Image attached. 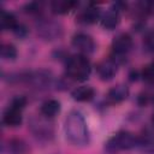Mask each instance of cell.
Listing matches in <instances>:
<instances>
[{
    "label": "cell",
    "mask_w": 154,
    "mask_h": 154,
    "mask_svg": "<svg viewBox=\"0 0 154 154\" xmlns=\"http://www.w3.org/2000/svg\"><path fill=\"white\" fill-rule=\"evenodd\" d=\"M97 75L102 81H109L112 79L117 71H118V63L114 61L113 59H107V60H102L97 67Z\"/></svg>",
    "instance_id": "7"
},
{
    "label": "cell",
    "mask_w": 154,
    "mask_h": 154,
    "mask_svg": "<svg viewBox=\"0 0 154 154\" xmlns=\"http://www.w3.org/2000/svg\"><path fill=\"white\" fill-rule=\"evenodd\" d=\"M60 112V103L57 100H47L41 105V113L47 118H52Z\"/></svg>",
    "instance_id": "14"
},
{
    "label": "cell",
    "mask_w": 154,
    "mask_h": 154,
    "mask_svg": "<svg viewBox=\"0 0 154 154\" xmlns=\"http://www.w3.org/2000/svg\"><path fill=\"white\" fill-rule=\"evenodd\" d=\"M37 34L45 40H55L61 36L63 28L54 20L42 19L37 23Z\"/></svg>",
    "instance_id": "4"
},
{
    "label": "cell",
    "mask_w": 154,
    "mask_h": 154,
    "mask_svg": "<svg viewBox=\"0 0 154 154\" xmlns=\"http://www.w3.org/2000/svg\"><path fill=\"white\" fill-rule=\"evenodd\" d=\"M71 95H72L73 100H76V101H79V102L89 101L94 96V89L91 87H88V85L78 87L71 93Z\"/></svg>",
    "instance_id": "15"
},
{
    "label": "cell",
    "mask_w": 154,
    "mask_h": 154,
    "mask_svg": "<svg viewBox=\"0 0 154 154\" xmlns=\"http://www.w3.org/2000/svg\"><path fill=\"white\" fill-rule=\"evenodd\" d=\"M137 144H138V138L134 134H131L129 131H120V132L114 134L106 142L105 148L108 152L114 153V152H118V150L134 148Z\"/></svg>",
    "instance_id": "3"
},
{
    "label": "cell",
    "mask_w": 154,
    "mask_h": 154,
    "mask_svg": "<svg viewBox=\"0 0 154 154\" xmlns=\"http://www.w3.org/2000/svg\"><path fill=\"white\" fill-rule=\"evenodd\" d=\"M146 45H147V47H148L149 49L154 51V34H150V35L147 36V38H146Z\"/></svg>",
    "instance_id": "23"
},
{
    "label": "cell",
    "mask_w": 154,
    "mask_h": 154,
    "mask_svg": "<svg viewBox=\"0 0 154 154\" xmlns=\"http://www.w3.org/2000/svg\"><path fill=\"white\" fill-rule=\"evenodd\" d=\"M132 47V38L129 34H119L112 41V51L113 54L117 57L125 55Z\"/></svg>",
    "instance_id": "5"
},
{
    "label": "cell",
    "mask_w": 154,
    "mask_h": 154,
    "mask_svg": "<svg viewBox=\"0 0 154 154\" xmlns=\"http://www.w3.org/2000/svg\"><path fill=\"white\" fill-rule=\"evenodd\" d=\"M129 95V88L124 84H118L108 90L107 94V100L111 103H119L124 101Z\"/></svg>",
    "instance_id": "10"
},
{
    "label": "cell",
    "mask_w": 154,
    "mask_h": 154,
    "mask_svg": "<svg viewBox=\"0 0 154 154\" xmlns=\"http://www.w3.org/2000/svg\"><path fill=\"white\" fill-rule=\"evenodd\" d=\"M2 122H4L5 125L11 126V128L20 125V123H22V109H18V108H14L12 106H8L7 109L4 113Z\"/></svg>",
    "instance_id": "9"
},
{
    "label": "cell",
    "mask_w": 154,
    "mask_h": 154,
    "mask_svg": "<svg viewBox=\"0 0 154 154\" xmlns=\"http://www.w3.org/2000/svg\"><path fill=\"white\" fill-rule=\"evenodd\" d=\"M24 10L28 13H37L40 11V4L38 2H29L25 5Z\"/></svg>",
    "instance_id": "21"
},
{
    "label": "cell",
    "mask_w": 154,
    "mask_h": 154,
    "mask_svg": "<svg viewBox=\"0 0 154 154\" xmlns=\"http://www.w3.org/2000/svg\"><path fill=\"white\" fill-rule=\"evenodd\" d=\"M75 5L76 4L72 2V1H61V0H58V1H53L52 2V10H53L54 13L64 14V13H67L70 10H72V7Z\"/></svg>",
    "instance_id": "17"
},
{
    "label": "cell",
    "mask_w": 154,
    "mask_h": 154,
    "mask_svg": "<svg viewBox=\"0 0 154 154\" xmlns=\"http://www.w3.org/2000/svg\"><path fill=\"white\" fill-rule=\"evenodd\" d=\"M0 25L4 30H14V28L18 25L17 20H16V17L10 13V12H6V11H1V14H0Z\"/></svg>",
    "instance_id": "16"
},
{
    "label": "cell",
    "mask_w": 154,
    "mask_h": 154,
    "mask_svg": "<svg viewBox=\"0 0 154 154\" xmlns=\"http://www.w3.org/2000/svg\"><path fill=\"white\" fill-rule=\"evenodd\" d=\"M143 78L148 83H154V65L150 64L143 70Z\"/></svg>",
    "instance_id": "19"
},
{
    "label": "cell",
    "mask_w": 154,
    "mask_h": 154,
    "mask_svg": "<svg viewBox=\"0 0 154 154\" xmlns=\"http://www.w3.org/2000/svg\"><path fill=\"white\" fill-rule=\"evenodd\" d=\"M1 57L6 60H13L17 57V49L11 43H4L1 46Z\"/></svg>",
    "instance_id": "18"
},
{
    "label": "cell",
    "mask_w": 154,
    "mask_h": 154,
    "mask_svg": "<svg viewBox=\"0 0 154 154\" xmlns=\"http://www.w3.org/2000/svg\"><path fill=\"white\" fill-rule=\"evenodd\" d=\"M65 70H66V75L69 78L78 81V82H83L88 79L91 67H90L89 60L84 55L79 54V55H72L67 58Z\"/></svg>",
    "instance_id": "2"
},
{
    "label": "cell",
    "mask_w": 154,
    "mask_h": 154,
    "mask_svg": "<svg viewBox=\"0 0 154 154\" xmlns=\"http://www.w3.org/2000/svg\"><path fill=\"white\" fill-rule=\"evenodd\" d=\"M120 20V16H119V11H117L116 8H109L102 17H101V25L105 29L112 30L114 29Z\"/></svg>",
    "instance_id": "11"
},
{
    "label": "cell",
    "mask_w": 154,
    "mask_h": 154,
    "mask_svg": "<svg viewBox=\"0 0 154 154\" xmlns=\"http://www.w3.org/2000/svg\"><path fill=\"white\" fill-rule=\"evenodd\" d=\"M13 32H14L17 36H23V35L26 32V29H25V26H24V25H22V24H18V25L14 28Z\"/></svg>",
    "instance_id": "22"
},
{
    "label": "cell",
    "mask_w": 154,
    "mask_h": 154,
    "mask_svg": "<svg viewBox=\"0 0 154 154\" xmlns=\"http://www.w3.org/2000/svg\"><path fill=\"white\" fill-rule=\"evenodd\" d=\"M72 46L84 54H90L95 49V42H94L93 37L84 32H78V34L73 35Z\"/></svg>",
    "instance_id": "6"
},
{
    "label": "cell",
    "mask_w": 154,
    "mask_h": 154,
    "mask_svg": "<svg viewBox=\"0 0 154 154\" xmlns=\"http://www.w3.org/2000/svg\"><path fill=\"white\" fill-rule=\"evenodd\" d=\"M152 122H153V124H154V114H153V117H152Z\"/></svg>",
    "instance_id": "24"
},
{
    "label": "cell",
    "mask_w": 154,
    "mask_h": 154,
    "mask_svg": "<svg viewBox=\"0 0 154 154\" xmlns=\"http://www.w3.org/2000/svg\"><path fill=\"white\" fill-rule=\"evenodd\" d=\"M29 148L26 143L19 138L8 140L2 146V153H6V154H26Z\"/></svg>",
    "instance_id": "8"
},
{
    "label": "cell",
    "mask_w": 154,
    "mask_h": 154,
    "mask_svg": "<svg viewBox=\"0 0 154 154\" xmlns=\"http://www.w3.org/2000/svg\"><path fill=\"white\" fill-rule=\"evenodd\" d=\"M100 18V8L95 5H89L87 8L83 10V12L79 16V20L85 24L95 23Z\"/></svg>",
    "instance_id": "13"
},
{
    "label": "cell",
    "mask_w": 154,
    "mask_h": 154,
    "mask_svg": "<svg viewBox=\"0 0 154 154\" xmlns=\"http://www.w3.org/2000/svg\"><path fill=\"white\" fill-rule=\"evenodd\" d=\"M31 130H32L34 135L36 137H40V138H48L53 134L52 126L48 123H45L41 119L40 120H36V122H34L31 124Z\"/></svg>",
    "instance_id": "12"
},
{
    "label": "cell",
    "mask_w": 154,
    "mask_h": 154,
    "mask_svg": "<svg viewBox=\"0 0 154 154\" xmlns=\"http://www.w3.org/2000/svg\"><path fill=\"white\" fill-rule=\"evenodd\" d=\"M25 105H26V99L24 96H17L11 101L10 106H12L14 108H18V109H23L25 107Z\"/></svg>",
    "instance_id": "20"
},
{
    "label": "cell",
    "mask_w": 154,
    "mask_h": 154,
    "mask_svg": "<svg viewBox=\"0 0 154 154\" xmlns=\"http://www.w3.org/2000/svg\"><path fill=\"white\" fill-rule=\"evenodd\" d=\"M66 138L73 146H84L89 142V131L84 117L78 111H71L64 124Z\"/></svg>",
    "instance_id": "1"
},
{
    "label": "cell",
    "mask_w": 154,
    "mask_h": 154,
    "mask_svg": "<svg viewBox=\"0 0 154 154\" xmlns=\"http://www.w3.org/2000/svg\"><path fill=\"white\" fill-rule=\"evenodd\" d=\"M152 64H153V65H154V61H153V63H152Z\"/></svg>",
    "instance_id": "25"
}]
</instances>
